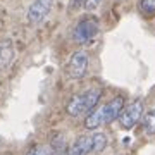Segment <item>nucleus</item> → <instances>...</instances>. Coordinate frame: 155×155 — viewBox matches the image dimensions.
Returning a JSON list of instances; mask_svg holds the SVG:
<instances>
[{
	"label": "nucleus",
	"mask_w": 155,
	"mask_h": 155,
	"mask_svg": "<svg viewBox=\"0 0 155 155\" xmlns=\"http://www.w3.org/2000/svg\"><path fill=\"white\" fill-rule=\"evenodd\" d=\"M100 97H102V90L100 88H90L83 93H78L67 102L66 112L71 117H79V116H84V114H90L97 107Z\"/></svg>",
	"instance_id": "nucleus-1"
},
{
	"label": "nucleus",
	"mask_w": 155,
	"mask_h": 155,
	"mask_svg": "<svg viewBox=\"0 0 155 155\" xmlns=\"http://www.w3.org/2000/svg\"><path fill=\"white\" fill-rule=\"evenodd\" d=\"M98 31H100L98 21L95 17H86V19H81L76 24V28L72 31V40L78 45H88L97 38Z\"/></svg>",
	"instance_id": "nucleus-2"
},
{
	"label": "nucleus",
	"mask_w": 155,
	"mask_h": 155,
	"mask_svg": "<svg viewBox=\"0 0 155 155\" xmlns=\"http://www.w3.org/2000/svg\"><path fill=\"white\" fill-rule=\"evenodd\" d=\"M143 117V102L141 100H134L127 107H124L119 116V124L122 129H131L140 122Z\"/></svg>",
	"instance_id": "nucleus-3"
},
{
	"label": "nucleus",
	"mask_w": 155,
	"mask_h": 155,
	"mask_svg": "<svg viewBox=\"0 0 155 155\" xmlns=\"http://www.w3.org/2000/svg\"><path fill=\"white\" fill-rule=\"evenodd\" d=\"M88 54L84 50H78L71 55L69 64H67V74L72 79H81L88 71Z\"/></svg>",
	"instance_id": "nucleus-4"
},
{
	"label": "nucleus",
	"mask_w": 155,
	"mask_h": 155,
	"mask_svg": "<svg viewBox=\"0 0 155 155\" xmlns=\"http://www.w3.org/2000/svg\"><path fill=\"white\" fill-rule=\"evenodd\" d=\"M52 4H54V0H35L28 9V21L31 24H40L48 16Z\"/></svg>",
	"instance_id": "nucleus-5"
},
{
	"label": "nucleus",
	"mask_w": 155,
	"mask_h": 155,
	"mask_svg": "<svg viewBox=\"0 0 155 155\" xmlns=\"http://www.w3.org/2000/svg\"><path fill=\"white\" fill-rule=\"evenodd\" d=\"M122 109H124V98L122 97H116L110 102H107L105 105H104V110H105V124H110L112 121H116L117 117L121 116Z\"/></svg>",
	"instance_id": "nucleus-6"
},
{
	"label": "nucleus",
	"mask_w": 155,
	"mask_h": 155,
	"mask_svg": "<svg viewBox=\"0 0 155 155\" xmlns=\"http://www.w3.org/2000/svg\"><path fill=\"white\" fill-rule=\"evenodd\" d=\"M16 55V48L11 40H2L0 41V69H7L12 64Z\"/></svg>",
	"instance_id": "nucleus-7"
},
{
	"label": "nucleus",
	"mask_w": 155,
	"mask_h": 155,
	"mask_svg": "<svg viewBox=\"0 0 155 155\" xmlns=\"http://www.w3.org/2000/svg\"><path fill=\"white\" fill-rule=\"evenodd\" d=\"M91 152V136H78L69 148V155H88Z\"/></svg>",
	"instance_id": "nucleus-8"
},
{
	"label": "nucleus",
	"mask_w": 155,
	"mask_h": 155,
	"mask_svg": "<svg viewBox=\"0 0 155 155\" xmlns=\"http://www.w3.org/2000/svg\"><path fill=\"white\" fill-rule=\"evenodd\" d=\"M102 124H105V110H104V105L98 107V109H95V110H91L86 116V119H84V127L86 129H97Z\"/></svg>",
	"instance_id": "nucleus-9"
},
{
	"label": "nucleus",
	"mask_w": 155,
	"mask_h": 155,
	"mask_svg": "<svg viewBox=\"0 0 155 155\" xmlns=\"http://www.w3.org/2000/svg\"><path fill=\"white\" fill-rule=\"evenodd\" d=\"M107 147V136L104 133H93L91 134V152L90 153H102Z\"/></svg>",
	"instance_id": "nucleus-10"
},
{
	"label": "nucleus",
	"mask_w": 155,
	"mask_h": 155,
	"mask_svg": "<svg viewBox=\"0 0 155 155\" xmlns=\"http://www.w3.org/2000/svg\"><path fill=\"white\" fill-rule=\"evenodd\" d=\"M143 131L148 136H153L155 134V109H150L147 114L143 116Z\"/></svg>",
	"instance_id": "nucleus-11"
},
{
	"label": "nucleus",
	"mask_w": 155,
	"mask_h": 155,
	"mask_svg": "<svg viewBox=\"0 0 155 155\" xmlns=\"http://www.w3.org/2000/svg\"><path fill=\"white\" fill-rule=\"evenodd\" d=\"M140 11L147 17L155 16V0H140Z\"/></svg>",
	"instance_id": "nucleus-12"
},
{
	"label": "nucleus",
	"mask_w": 155,
	"mask_h": 155,
	"mask_svg": "<svg viewBox=\"0 0 155 155\" xmlns=\"http://www.w3.org/2000/svg\"><path fill=\"white\" fill-rule=\"evenodd\" d=\"M28 155H52V148L45 147V145H38L28 152Z\"/></svg>",
	"instance_id": "nucleus-13"
},
{
	"label": "nucleus",
	"mask_w": 155,
	"mask_h": 155,
	"mask_svg": "<svg viewBox=\"0 0 155 155\" xmlns=\"http://www.w3.org/2000/svg\"><path fill=\"white\" fill-rule=\"evenodd\" d=\"M100 4H102V0H84V7H86V11H95Z\"/></svg>",
	"instance_id": "nucleus-14"
},
{
	"label": "nucleus",
	"mask_w": 155,
	"mask_h": 155,
	"mask_svg": "<svg viewBox=\"0 0 155 155\" xmlns=\"http://www.w3.org/2000/svg\"><path fill=\"white\" fill-rule=\"evenodd\" d=\"M52 155H69V152H66V150H54V148H52Z\"/></svg>",
	"instance_id": "nucleus-15"
}]
</instances>
